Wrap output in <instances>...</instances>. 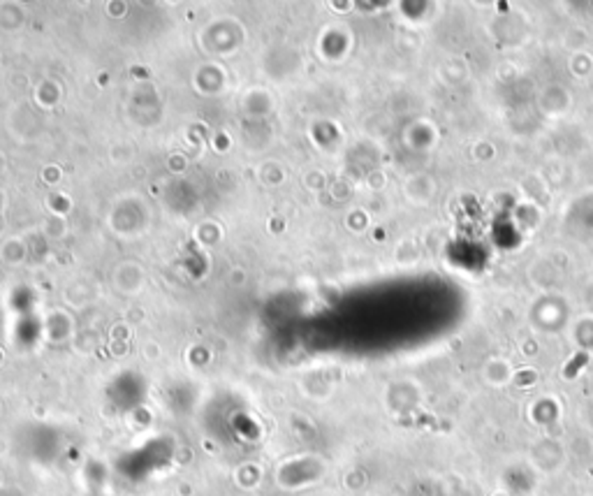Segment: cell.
I'll use <instances>...</instances> for the list:
<instances>
[{"instance_id":"cell-1","label":"cell","mask_w":593,"mask_h":496,"mask_svg":"<svg viewBox=\"0 0 593 496\" xmlns=\"http://www.w3.org/2000/svg\"><path fill=\"white\" fill-rule=\"evenodd\" d=\"M586 359H589V357H586V352H579V355H577V357H575V359L570 362V364L565 367V378H572V376H575V373L579 371V367H582Z\"/></svg>"}]
</instances>
